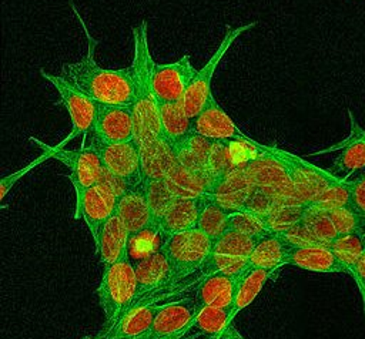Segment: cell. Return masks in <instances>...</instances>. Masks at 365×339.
Here are the masks:
<instances>
[{"label": "cell", "mask_w": 365, "mask_h": 339, "mask_svg": "<svg viewBox=\"0 0 365 339\" xmlns=\"http://www.w3.org/2000/svg\"><path fill=\"white\" fill-rule=\"evenodd\" d=\"M74 13L77 14V10ZM77 17L87 37V53L80 61L64 63L61 66V75L98 104L133 105L134 81L131 68L111 70L100 67L94 58L98 41L90 36L81 17L78 14Z\"/></svg>", "instance_id": "6da1fadb"}, {"label": "cell", "mask_w": 365, "mask_h": 339, "mask_svg": "<svg viewBox=\"0 0 365 339\" xmlns=\"http://www.w3.org/2000/svg\"><path fill=\"white\" fill-rule=\"evenodd\" d=\"M134 57L131 63V73L134 81V130L147 128L161 135V121L158 111V100L154 93L153 70L154 60L148 46V27L147 21H141L133 27Z\"/></svg>", "instance_id": "7a4b0ae2"}, {"label": "cell", "mask_w": 365, "mask_h": 339, "mask_svg": "<svg viewBox=\"0 0 365 339\" xmlns=\"http://www.w3.org/2000/svg\"><path fill=\"white\" fill-rule=\"evenodd\" d=\"M97 298L106 318L104 329H110L137 298V276L130 254L104 268Z\"/></svg>", "instance_id": "3957f363"}, {"label": "cell", "mask_w": 365, "mask_h": 339, "mask_svg": "<svg viewBox=\"0 0 365 339\" xmlns=\"http://www.w3.org/2000/svg\"><path fill=\"white\" fill-rule=\"evenodd\" d=\"M160 248L171 265L175 283L202 268L211 252L212 239L194 228L167 236Z\"/></svg>", "instance_id": "277c9868"}, {"label": "cell", "mask_w": 365, "mask_h": 339, "mask_svg": "<svg viewBox=\"0 0 365 339\" xmlns=\"http://www.w3.org/2000/svg\"><path fill=\"white\" fill-rule=\"evenodd\" d=\"M257 239L234 231H225L212 241L211 252L201 268L202 276L210 273L237 276L244 272L250 268L248 261Z\"/></svg>", "instance_id": "5b68a950"}, {"label": "cell", "mask_w": 365, "mask_h": 339, "mask_svg": "<svg viewBox=\"0 0 365 339\" xmlns=\"http://www.w3.org/2000/svg\"><path fill=\"white\" fill-rule=\"evenodd\" d=\"M40 74L43 75V78H46L48 83L54 85V88L60 94V98H61L60 103L66 107L71 120L70 134L57 145L64 147L68 141H73L80 135L86 137L87 134H90L96 122L98 103L90 98L88 95H86L77 87H74L63 75L50 74L43 68H40Z\"/></svg>", "instance_id": "8992f818"}, {"label": "cell", "mask_w": 365, "mask_h": 339, "mask_svg": "<svg viewBox=\"0 0 365 339\" xmlns=\"http://www.w3.org/2000/svg\"><path fill=\"white\" fill-rule=\"evenodd\" d=\"M245 170L254 185L268 189L279 202L302 204L284 164L275 157L271 147L261 145L258 154L245 164Z\"/></svg>", "instance_id": "52a82bcc"}, {"label": "cell", "mask_w": 365, "mask_h": 339, "mask_svg": "<svg viewBox=\"0 0 365 339\" xmlns=\"http://www.w3.org/2000/svg\"><path fill=\"white\" fill-rule=\"evenodd\" d=\"M258 21H251L242 26H238L235 28H227V33L224 36V38L221 40L220 46L217 47L215 53L210 57V60L205 63V66L198 70L191 81V84L188 85L185 95L181 101L182 108L185 111V114L192 120L195 118L200 111L202 110V107L207 104L211 93V81H212V75L218 67V64L221 63L222 57L225 56V53L228 51V48L231 47V44L245 31L251 30L252 27L257 26Z\"/></svg>", "instance_id": "ba28073f"}, {"label": "cell", "mask_w": 365, "mask_h": 339, "mask_svg": "<svg viewBox=\"0 0 365 339\" xmlns=\"http://www.w3.org/2000/svg\"><path fill=\"white\" fill-rule=\"evenodd\" d=\"M271 150L275 157L284 164L294 184L297 195L302 204L311 202L325 189L341 181V178L332 175L328 170L318 168L295 154L284 151L275 145L271 147Z\"/></svg>", "instance_id": "9c48e42d"}, {"label": "cell", "mask_w": 365, "mask_h": 339, "mask_svg": "<svg viewBox=\"0 0 365 339\" xmlns=\"http://www.w3.org/2000/svg\"><path fill=\"white\" fill-rule=\"evenodd\" d=\"M30 141L37 144L43 151L50 152L51 158L58 160L70 170V181L76 189V197L100 181L103 164L91 145L81 147L80 150H66L58 145H47L33 137H30Z\"/></svg>", "instance_id": "30bf717a"}, {"label": "cell", "mask_w": 365, "mask_h": 339, "mask_svg": "<svg viewBox=\"0 0 365 339\" xmlns=\"http://www.w3.org/2000/svg\"><path fill=\"white\" fill-rule=\"evenodd\" d=\"M90 145L97 151L103 167L123 178L130 188L143 184L140 147L135 140L124 142H104L91 138Z\"/></svg>", "instance_id": "8fae6325"}, {"label": "cell", "mask_w": 365, "mask_h": 339, "mask_svg": "<svg viewBox=\"0 0 365 339\" xmlns=\"http://www.w3.org/2000/svg\"><path fill=\"white\" fill-rule=\"evenodd\" d=\"M134 140L140 147L143 182L150 179H165L177 162L173 147L160 134L147 128H135Z\"/></svg>", "instance_id": "7c38bea8"}, {"label": "cell", "mask_w": 365, "mask_h": 339, "mask_svg": "<svg viewBox=\"0 0 365 339\" xmlns=\"http://www.w3.org/2000/svg\"><path fill=\"white\" fill-rule=\"evenodd\" d=\"M118 197L110 191L101 182L84 189L76 197V215L86 221L94 244L98 239V234L103 225L115 214Z\"/></svg>", "instance_id": "4fadbf2b"}, {"label": "cell", "mask_w": 365, "mask_h": 339, "mask_svg": "<svg viewBox=\"0 0 365 339\" xmlns=\"http://www.w3.org/2000/svg\"><path fill=\"white\" fill-rule=\"evenodd\" d=\"M190 56L184 54L180 60L167 64H154L153 84L158 101L181 103L195 73Z\"/></svg>", "instance_id": "5bb4252c"}, {"label": "cell", "mask_w": 365, "mask_h": 339, "mask_svg": "<svg viewBox=\"0 0 365 339\" xmlns=\"http://www.w3.org/2000/svg\"><path fill=\"white\" fill-rule=\"evenodd\" d=\"M348 115L351 120L349 135L329 148L311 154L319 155L325 152L339 151L328 171L344 181H348V177H351L358 170L365 168V130L359 127V124L355 121V117L352 115L351 110H348Z\"/></svg>", "instance_id": "9a60e30c"}, {"label": "cell", "mask_w": 365, "mask_h": 339, "mask_svg": "<svg viewBox=\"0 0 365 339\" xmlns=\"http://www.w3.org/2000/svg\"><path fill=\"white\" fill-rule=\"evenodd\" d=\"M191 131L212 141H252L237 127L212 94L200 114L191 120Z\"/></svg>", "instance_id": "2e32d148"}, {"label": "cell", "mask_w": 365, "mask_h": 339, "mask_svg": "<svg viewBox=\"0 0 365 339\" xmlns=\"http://www.w3.org/2000/svg\"><path fill=\"white\" fill-rule=\"evenodd\" d=\"M91 138L104 142H124L134 140V113L131 105L98 104Z\"/></svg>", "instance_id": "e0dca14e"}, {"label": "cell", "mask_w": 365, "mask_h": 339, "mask_svg": "<svg viewBox=\"0 0 365 339\" xmlns=\"http://www.w3.org/2000/svg\"><path fill=\"white\" fill-rule=\"evenodd\" d=\"M197 312L198 303L195 298H182L180 301L161 305L154 319V323L145 338L173 336L177 333L188 332Z\"/></svg>", "instance_id": "ac0fdd59"}, {"label": "cell", "mask_w": 365, "mask_h": 339, "mask_svg": "<svg viewBox=\"0 0 365 339\" xmlns=\"http://www.w3.org/2000/svg\"><path fill=\"white\" fill-rule=\"evenodd\" d=\"M287 265H294L311 272L348 273L339 256L324 244L291 246Z\"/></svg>", "instance_id": "d6986e66"}, {"label": "cell", "mask_w": 365, "mask_h": 339, "mask_svg": "<svg viewBox=\"0 0 365 339\" xmlns=\"http://www.w3.org/2000/svg\"><path fill=\"white\" fill-rule=\"evenodd\" d=\"M137 276V298H144L147 293L167 285L174 283L173 269L161 248L140 258L134 265ZM135 303V302H134Z\"/></svg>", "instance_id": "ffe728a7"}, {"label": "cell", "mask_w": 365, "mask_h": 339, "mask_svg": "<svg viewBox=\"0 0 365 339\" xmlns=\"http://www.w3.org/2000/svg\"><path fill=\"white\" fill-rule=\"evenodd\" d=\"M252 187L254 184L251 182L244 164L232 167L230 171H227L208 195L231 212L244 207Z\"/></svg>", "instance_id": "44dd1931"}, {"label": "cell", "mask_w": 365, "mask_h": 339, "mask_svg": "<svg viewBox=\"0 0 365 339\" xmlns=\"http://www.w3.org/2000/svg\"><path fill=\"white\" fill-rule=\"evenodd\" d=\"M115 214L123 221L130 235H135L150 226H158L153 219L143 184L130 188L118 198Z\"/></svg>", "instance_id": "7402d4cb"}, {"label": "cell", "mask_w": 365, "mask_h": 339, "mask_svg": "<svg viewBox=\"0 0 365 339\" xmlns=\"http://www.w3.org/2000/svg\"><path fill=\"white\" fill-rule=\"evenodd\" d=\"M130 232L123 224V221L118 218L117 214H114L101 228L98 234V239L94 244L96 252L100 256V262L106 266L113 265L118 259H121L124 255L128 254V245H130Z\"/></svg>", "instance_id": "603a6c76"}, {"label": "cell", "mask_w": 365, "mask_h": 339, "mask_svg": "<svg viewBox=\"0 0 365 339\" xmlns=\"http://www.w3.org/2000/svg\"><path fill=\"white\" fill-rule=\"evenodd\" d=\"M202 197L174 198L158 222V228L163 236H171L197 228Z\"/></svg>", "instance_id": "cb8c5ba5"}, {"label": "cell", "mask_w": 365, "mask_h": 339, "mask_svg": "<svg viewBox=\"0 0 365 339\" xmlns=\"http://www.w3.org/2000/svg\"><path fill=\"white\" fill-rule=\"evenodd\" d=\"M291 245L278 232H269L255 241L254 249L250 255L248 266L261 268L271 272L279 271L287 265Z\"/></svg>", "instance_id": "d4e9b609"}, {"label": "cell", "mask_w": 365, "mask_h": 339, "mask_svg": "<svg viewBox=\"0 0 365 339\" xmlns=\"http://www.w3.org/2000/svg\"><path fill=\"white\" fill-rule=\"evenodd\" d=\"M161 305L133 303L125 313L106 330H111L117 339H144L150 332Z\"/></svg>", "instance_id": "484cf974"}, {"label": "cell", "mask_w": 365, "mask_h": 339, "mask_svg": "<svg viewBox=\"0 0 365 339\" xmlns=\"http://www.w3.org/2000/svg\"><path fill=\"white\" fill-rule=\"evenodd\" d=\"M237 276L225 273L204 275L195 289V301L198 306L231 308L235 293Z\"/></svg>", "instance_id": "4316f807"}, {"label": "cell", "mask_w": 365, "mask_h": 339, "mask_svg": "<svg viewBox=\"0 0 365 339\" xmlns=\"http://www.w3.org/2000/svg\"><path fill=\"white\" fill-rule=\"evenodd\" d=\"M230 308L198 306V312L191 322V329H195L207 339H244L228 322ZM190 329V330H191Z\"/></svg>", "instance_id": "83f0119b"}, {"label": "cell", "mask_w": 365, "mask_h": 339, "mask_svg": "<svg viewBox=\"0 0 365 339\" xmlns=\"http://www.w3.org/2000/svg\"><path fill=\"white\" fill-rule=\"evenodd\" d=\"M272 275H274V272H271V271L250 266L237 276L234 301H232V305L230 308V315H228L230 323H232L235 316L257 298V295L264 288L265 282Z\"/></svg>", "instance_id": "f1b7e54d"}, {"label": "cell", "mask_w": 365, "mask_h": 339, "mask_svg": "<svg viewBox=\"0 0 365 339\" xmlns=\"http://www.w3.org/2000/svg\"><path fill=\"white\" fill-rule=\"evenodd\" d=\"M158 111L161 121V137L171 147L185 141L192 131L191 118L185 114L182 104L158 101Z\"/></svg>", "instance_id": "f546056e"}, {"label": "cell", "mask_w": 365, "mask_h": 339, "mask_svg": "<svg viewBox=\"0 0 365 339\" xmlns=\"http://www.w3.org/2000/svg\"><path fill=\"white\" fill-rule=\"evenodd\" d=\"M165 181L175 198H198L211 192V187L204 178L187 170L178 161L165 177Z\"/></svg>", "instance_id": "4dcf8cb0"}, {"label": "cell", "mask_w": 365, "mask_h": 339, "mask_svg": "<svg viewBox=\"0 0 365 339\" xmlns=\"http://www.w3.org/2000/svg\"><path fill=\"white\" fill-rule=\"evenodd\" d=\"M230 211L214 201L208 194L202 197L197 228L212 241L221 236L228 228Z\"/></svg>", "instance_id": "1f68e13d"}, {"label": "cell", "mask_w": 365, "mask_h": 339, "mask_svg": "<svg viewBox=\"0 0 365 339\" xmlns=\"http://www.w3.org/2000/svg\"><path fill=\"white\" fill-rule=\"evenodd\" d=\"M327 245L339 256L348 271V275L354 278L358 259L365 249V236L362 234H345L336 236Z\"/></svg>", "instance_id": "d6a6232c"}, {"label": "cell", "mask_w": 365, "mask_h": 339, "mask_svg": "<svg viewBox=\"0 0 365 339\" xmlns=\"http://www.w3.org/2000/svg\"><path fill=\"white\" fill-rule=\"evenodd\" d=\"M143 188L145 192L147 204L153 214L154 222L158 225L160 219L174 201V194L171 192L170 187L167 185L165 179H150L143 182Z\"/></svg>", "instance_id": "836d02e7"}, {"label": "cell", "mask_w": 365, "mask_h": 339, "mask_svg": "<svg viewBox=\"0 0 365 339\" xmlns=\"http://www.w3.org/2000/svg\"><path fill=\"white\" fill-rule=\"evenodd\" d=\"M305 211V204L278 202L275 208L265 217V222L272 232H284L302 221Z\"/></svg>", "instance_id": "e575fe53"}, {"label": "cell", "mask_w": 365, "mask_h": 339, "mask_svg": "<svg viewBox=\"0 0 365 339\" xmlns=\"http://www.w3.org/2000/svg\"><path fill=\"white\" fill-rule=\"evenodd\" d=\"M227 231H234V232L251 236V238H261V236L272 232L268 228L265 218L255 215L245 209H238V211L230 212Z\"/></svg>", "instance_id": "d590c367"}, {"label": "cell", "mask_w": 365, "mask_h": 339, "mask_svg": "<svg viewBox=\"0 0 365 339\" xmlns=\"http://www.w3.org/2000/svg\"><path fill=\"white\" fill-rule=\"evenodd\" d=\"M307 209L312 211H331L334 208L349 205V185L348 181L341 179L335 185L325 189L311 202L305 204Z\"/></svg>", "instance_id": "8d00e7d4"}, {"label": "cell", "mask_w": 365, "mask_h": 339, "mask_svg": "<svg viewBox=\"0 0 365 339\" xmlns=\"http://www.w3.org/2000/svg\"><path fill=\"white\" fill-rule=\"evenodd\" d=\"M327 212L338 232V236L345 235V234L365 235V217L359 215L349 205L334 208Z\"/></svg>", "instance_id": "74e56055"}, {"label": "cell", "mask_w": 365, "mask_h": 339, "mask_svg": "<svg viewBox=\"0 0 365 339\" xmlns=\"http://www.w3.org/2000/svg\"><path fill=\"white\" fill-rule=\"evenodd\" d=\"M302 222L307 225L309 232L314 235V238L319 244L327 245L328 242H331L338 236V232L327 211L307 209L302 218Z\"/></svg>", "instance_id": "f35d334b"}, {"label": "cell", "mask_w": 365, "mask_h": 339, "mask_svg": "<svg viewBox=\"0 0 365 339\" xmlns=\"http://www.w3.org/2000/svg\"><path fill=\"white\" fill-rule=\"evenodd\" d=\"M279 201L265 188L262 187H258V185H254L244 207L241 209H245V211H250L255 215H259L262 218H265L274 208L275 205L278 204Z\"/></svg>", "instance_id": "ab89813d"}, {"label": "cell", "mask_w": 365, "mask_h": 339, "mask_svg": "<svg viewBox=\"0 0 365 339\" xmlns=\"http://www.w3.org/2000/svg\"><path fill=\"white\" fill-rule=\"evenodd\" d=\"M48 158H51V154L47 152V151H43L37 158H34V161H31L30 164H27L24 168H21V170H19V171H16V172H13V174L4 177V178L0 181V198H1V201L6 198L7 192L13 188V185H14L21 177H24L27 172H30L31 170H34L37 165H40L41 162H44V161L48 160Z\"/></svg>", "instance_id": "60d3db41"}, {"label": "cell", "mask_w": 365, "mask_h": 339, "mask_svg": "<svg viewBox=\"0 0 365 339\" xmlns=\"http://www.w3.org/2000/svg\"><path fill=\"white\" fill-rule=\"evenodd\" d=\"M349 185V207L359 215L365 217V174L348 181Z\"/></svg>", "instance_id": "b9f144b4"}, {"label": "cell", "mask_w": 365, "mask_h": 339, "mask_svg": "<svg viewBox=\"0 0 365 339\" xmlns=\"http://www.w3.org/2000/svg\"><path fill=\"white\" fill-rule=\"evenodd\" d=\"M103 185H106L110 191H113L118 198L121 195H124L128 189H130V185L120 177H117L115 174H113L111 171L106 170L103 167V172H101V177H100V181Z\"/></svg>", "instance_id": "7bdbcfd3"}, {"label": "cell", "mask_w": 365, "mask_h": 339, "mask_svg": "<svg viewBox=\"0 0 365 339\" xmlns=\"http://www.w3.org/2000/svg\"><path fill=\"white\" fill-rule=\"evenodd\" d=\"M354 281L356 282V286L361 292V298L364 302V309H365V249L361 254L356 265V272L354 275Z\"/></svg>", "instance_id": "ee69618b"}, {"label": "cell", "mask_w": 365, "mask_h": 339, "mask_svg": "<svg viewBox=\"0 0 365 339\" xmlns=\"http://www.w3.org/2000/svg\"><path fill=\"white\" fill-rule=\"evenodd\" d=\"M200 333L198 332H194L191 333L190 336H187V332H182V333H177V335H173V336H161V338H145V339H195L198 338Z\"/></svg>", "instance_id": "f6af8a7d"}, {"label": "cell", "mask_w": 365, "mask_h": 339, "mask_svg": "<svg viewBox=\"0 0 365 339\" xmlns=\"http://www.w3.org/2000/svg\"><path fill=\"white\" fill-rule=\"evenodd\" d=\"M101 332H103V335H104V339H117L111 330H106V329H103Z\"/></svg>", "instance_id": "bcb514c9"}, {"label": "cell", "mask_w": 365, "mask_h": 339, "mask_svg": "<svg viewBox=\"0 0 365 339\" xmlns=\"http://www.w3.org/2000/svg\"><path fill=\"white\" fill-rule=\"evenodd\" d=\"M83 339H104V335H103V332H100V333L93 335V336H84Z\"/></svg>", "instance_id": "7dc6e473"}, {"label": "cell", "mask_w": 365, "mask_h": 339, "mask_svg": "<svg viewBox=\"0 0 365 339\" xmlns=\"http://www.w3.org/2000/svg\"><path fill=\"white\" fill-rule=\"evenodd\" d=\"M364 236H365V235H364Z\"/></svg>", "instance_id": "c3c4849f"}]
</instances>
